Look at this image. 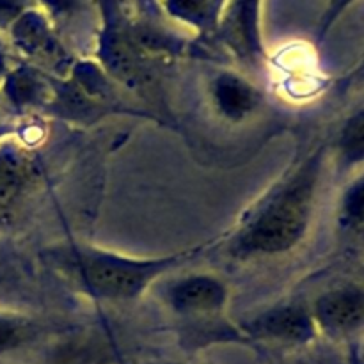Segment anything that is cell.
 Segmentation results:
<instances>
[{
	"label": "cell",
	"mask_w": 364,
	"mask_h": 364,
	"mask_svg": "<svg viewBox=\"0 0 364 364\" xmlns=\"http://www.w3.org/2000/svg\"><path fill=\"white\" fill-rule=\"evenodd\" d=\"M323 148L297 159L224 235L230 258H279L306 240L315 215Z\"/></svg>",
	"instance_id": "1"
},
{
	"label": "cell",
	"mask_w": 364,
	"mask_h": 364,
	"mask_svg": "<svg viewBox=\"0 0 364 364\" xmlns=\"http://www.w3.org/2000/svg\"><path fill=\"white\" fill-rule=\"evenodd\" d=\"M203 244L159 256H135L71 240L50 249L46 258L82 295L105 304H130L144 297L160 279L219 244Z\"/></svg>",
	"instance_id": "2"
},
{
	"label": "cell",
	"mask_w": 364,
	"mask_h": 364,
	"mask_svg": "<svg viewBox=\"0 0 364 364\" xmlns=\"http://www.w3.org/2000/svg\"><path fill=\"white\" fill-rule=\"evenodd\" d=\"M9 31L13 45L27 59L25 64L59 80L70 77L78 59L59 38L48 18L38 11H25Z\"/></svg>",
	"instance_id": "3"
},
{
	"label": "cell",
	"mask_w": 364,
	"mask_h": 364,
	"mask_svg": "<svg viewBox=\"0 0 364 364\" xmlns=\"http://www.w3.org/2000/svg\"><path fill=\"white\" fill-rule=\"evenodd\" d=\"M167 309L180 318H219L230 304V287L210 272H191L167 279L160 290Z\"/></svg>",
	"instance_id": "4"
},
{
	"label": "cell",
	"mask_w": 364,
	"mask_h": 364,
	"mask_svg": "<svg viewBox=\"0 0 364 364\" xmlns=\"http://www.w3.org/2000/svg\"><path fill=\"white\" fill-rule=\"evenodd\" d=\"M224 48L245 68L262 70L267 52L259 28V0H230L215 25Z\"/></svg>",
	"instance_id": "5"
},
{
	"label": "cell",
	"mask_w": 364,
	"mask_h": 364,
	"mask_svg": "<svg viewBox=\"0 0 364 364\" xmlns=\"http://www.w3.org/2000/svg\"><path fill=\"white\" fill-rule=\"evenodd\" d=\"M206 98L213 116L231 127L252 119L265 103L262 87L235 70L215 71L206 85Z\"/></svg>",
	"instance_id": "6"
},
{
	"label": "cell",
	"mask_w": 364,
	"mask_h": 364,
	"mask_svg": "<svg viewBox=\"0 0 364 364\" xmlns=\"http://www.w3.org/2000/svg\"><path fill=\"white\" fill-rule=\"evenodd\" d=\"M244 329L255 338L288 345L308 343L318 333L311 308L302 302H279L270 306L245 322Z\"/></svg>",
	"instance_id": "7"
},
{
	"label": "cell",
	"mask_w": 364,
	"mask_h": 364,
	"mask_svg": "<svg viewBox=\"0 0 364 364\" xmlns=\"http://www.w3.org/2000/svg\"><path fill=\"white\" fill-rule=\"evenodd\" d=\"M41 180L31 153L20 148L0 149V224H7L23 210Z\"/></svg>",
	"instance_id": "8"
},
{
	"label": "cell",
	"mask_w": 364,
	"mask_h": 364,
	"mask_svg": "<svg viewBox=\"0 0 364 364\" xmlns=\"http://www.w3.org/2000/svg\"><path fill=\"white\" fill-rule=\"evenodd\" d=\"M311 315L316 329L331 336H345L364 327V287L343 284L315 299Z\"/></svg>",
	"instance_id": "9"
},
{
	"label": "cell",
	"mask_w": 364,
	"mask_h": 364,
	"mask_svg": "<svg viewBox=\"0 0 364 364\" xmlns=\"http://www.w3.org/2000/svg\"><path fill=\"white\" fill-rule=\"evenodd\" d=\"M52 84L53 77L28 66V64H21L7 73L2 84V91L9 103H13L16 109L45 110L50 96H52Z\"/></svg>",
	"instance_id": "10"
},
{
	"label": "cell",
	"mask_w": 364,
	"mask_h": 364,
	"mask_svg": "<svg viewBox=\"0 0 364 364\" xmlns=\"http://www.w3.org/2000/svg\"><path fill=\"white\" fill-rule=\"evenodd\" d=\"M336 153L347 169L364 164V110L352 114L338 134Z\"/></svg>",
	"instance_id": "11"
},
{
	"label": "cell",
	"mask_w": 364,
	"mask_h": 364,
	"mask_svg": "<svg viewBox=\"0 0 364 364\" xmlns=\"http://www.w3.org/2000/svg\"><path fill=\"white\" fill-rule=\"evenodd\" d=\"M39 327L32 316L23 313L0 311V354L16 350L32 341Z\"/></svg>",
	"instance_id": "12"
},
{
	"label": "cell",
	"mask_w": 364,
	"mask_h": 364,
	"mask_svg": "<svg viewBox=\"0 0 364 364\" xmlns=\"http://www.w3.org/2000/svg\"><path fill=\"white\" fill-rule=\"evenodd\" d=\"M167 9L185 23L208 31L215 28L220 14L219 0H166Z\"/></svg>",
	"instance_id": "13"
},
{
	"label": "cell",
	"mask_w": 364,
	"mask_h": 364,
	"mask_svg": "<svg viewBox=\"0 0 364 364\" xmlns=\"http://www.w3.org/2000/svg\"><path fill=\"white\" fill-rule=\"evenodd\" d=\"M338 212L345 230L364 233V176H359L345 188Z\"/></svg>",
	"instance_id": "14"
},
{
	"label": "cell",
	"mask_w": 364,
	"mask_h": 364,
	"mask_svg": "<svg viewBox=\"0 0 364 364\" xmlns=\"http://www.w3.org/2000/svg\"><path fill=\"white\" fill-rule=\"evenodd\" d=\"M48 13L50 23L53 28L63 27V25L73 23L77 18H80L85 13L87 0H41Z\"/></svg>",
	"instance_id": "15"
},
{
	"label": "cell",
	"mask_w": 364,
	"mask_h": 364,
	"mask_svg": "<svg viewBox=\"0 0 364 364\" xmlns=\"http://www.w3.org/2000/svg\"><path fill=\"white\" fill-rule=\"evenodd\" d=\"M25 13V0H0V27H11Z\"/></svg>",
	"instance_id": "16"
},
{
	"label": "cell",
	"mask_w": 364,
	"mask_h": 364,
	"mask_svg": "<svg viewBox=\"0 0 364 364\" xmlns=\"http://www.w3.org/2000/svg\"><path fill=\"white\" fill-rule=\"evenodd\" d=\"M348 2H350V0H336V2L333 4V7H331V9H329V13L326 14V20H323V25H322V34H323V32L327 31V28L331 27V23H333V21H334V18H336L338 14H340V11L343 9V7L347 6Z\"/></svg>",
	"instance_id": "17"
},
{
	"label": "cell",
	"mask_w": 364,
	"mask_h": 364,
	"mask_svg": "<svg viewBox=\"0 0 364 364\" xmlns=\"http://www.w3.org/2000/svg\"><path fill=\"white\" fill-rule=\"evenodd\" d=\"M9 68H7V60H6V55L2 53V50H0V89H2V84L4 80H6L7 73H9Z\"/></svg>",
	"instance_id": "18"
}]
</instances>
